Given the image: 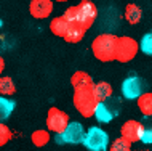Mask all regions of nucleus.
Segmentation results:
<instances>
[{
  "label": "nucleus",
  "instance_id": "bb28decb",
  "mask_svg": "<svg viewBox=\"0 0 152 151\" xmlns=\"http://www.w3.org/2000/svg\"><path fill=\"white\" fill-rule=\"evenodd\" d=\"M55 2H58V3H66V2H69V0H55Z\"/></svg>",
  "mask_w": 152,
  "mask_h": 151
},
{
  "label": "nucleus",
  "instance_id": "f257e3e1",
  "mask_svg": "<svg viewBox=\"0 0 152 151\" xmlns=\"http://www.w3.org/2000/svg\"><path fill=\"white\" fill-rule=\"evenodd\" d=\"M117 42H118V37L115 34H110V32H104V34L96 35V37L93 39V42H91L93 56L98 61H102V63L115 61Z\"/></svg>",
  "mask_w": 152,
  "mask_h": 151
},
{
  "label": "nucleus",
  "instance_id": "4be33fe9",
  "mask_svg": "<svg viewBox=\"0 0 152 151\" xmlns=\"http://www.w3.org/2000/svg\"><path fill=\"white\" fill-rule=\"evenodd\" d=\"M139 48H141V52L144 55L152 56V31L142 35L141 42H139Z\"/></svg>",
  "mask_w": 152,
  "mask_h": 151
},
{
  "label": "nucleus",
  "instance_id": "a211bd4d",
  "mask_svg": "<svg viewBox=\"0 0 152 151\" xmlns=\"http://www.w3.org/2000/svg\"><path fill=\"white\" fill-rule=\"evenodd\" d=\"M139 111L144 114L146 117L152 116V92H144L141 96L136 100Z\"/></svg>",
  "mask_w": 152,
  "mask_h": 151
},
{
  "label": "nucleus",
  "instance_id": "aec40b11",
  "mask_svg": "<svg viewBox=\"0 0 152 151\" xmlns=\"http://www.w3.org/2000/svg\"><path fill=\"white\" fill-rule=\"evenodd\" d=\"M16 93V85L10 76H0V95L11 96Z\"/></svg>",
  "mask_w": 152,
  "mask_h": 151
},
{
  "label": "nucleus",
  "instance_id": "6ab92c4d",
  "mask_svg": "<svg viewBox=\"0 0 152 151\" xmlns=\"http://www.w3.org/2000/svg\"><path fill=\"white\" fill-rule=\"evenodd\" d=\"M13 111H15V101L10 100L8 96L0 95V122L7 121Z\"/></svg>",
  "mask_w": 152,
  "mask_h": 151
},
{
  "label": "nucleus",
  "instance_id": "b1692460",
  "mask_svg": "<svg viewBox=\"0 0 152 151\" xmlns=\"http://www.w3.org/2000/svg\"><path fill=\"white\" fill-rule=\"evenodd\" d=\"M64 18L67 19L69 23H74V21H79V8H77V5L74 7H67L64 11Z\"/></svg>",
  "mask_w": 152,
  "mask_h": 151
},
{
  "label": "nucleus",
  "instance_id": "0eeeda50",
  "mask_svg": "<svg viewBox=\"0 0 152 151\" xmlns=\"http://www.w3.org/2000/svg\"><path fill=\"white\" fill-rule=\"evenodd\" d=\"M77 8H79V23L83 24L87 31L91 29V26L98 18V7L91 0H82Z\"/></svg>",
  "mask_w": 152,
  "mask_h": 151
},
{
  "label": "nucleus",
  "instance_id": "a878e982",
  "mask_svg": "<svg viewBox=\"0 0 152 151\" xmlns=\"http://www.w3.org/2000/svg\"><path fill=\"white\" fill-rule=\"evenodd\" d=\"M3 69H5V60H3L2 56H0V76H2Z\"/></svg>",
  "mask_w": 152,
  "mask_h": 151
},
{
  "label": "nucleus",
  "instance_id": "1a4fd4ad",
  "mask_svg": "<svg viewBox=\"0 0 152 151\" xmlns=\"http://www.w3.org/2000/svg\"><path fill=\"white\" fill-rule=\"evenodd\" d=\"M144 129L146 127L139 121L130 119V121L123 122V125L120 127V137L126 138L128 141H131V143H136V141H141Z\"/></svg>",
  "mask_w": 152,
  "mask_h": 151
},
{
  "label": "nucleus",
  "instance_id": "7ed1b4c3",
  "mask_svg": "<svg viewBox=\"0 0 152 151\" xmlns=\"http://www.w3.org/2000/svg\"><path fill=\"white\" fill-rule=\"evenodd\" d=\"M139 50H141V48H139V43L133 37H130V35H122V37H118V42H117L115 61L123 63V64L130 63V61L134 60V56L138 55Z\"/></svg>",
  "mask_w": 152,
  "mask_h": 151
},
{
  "label": "nucleus",
  "instance_id": "393cba45",
  "mask_svg": "<svg viewBox=\"0 0 152 151\" xmlns=\"http://www.w3.org/2000/svg\"><path fill=\"white\" fill-rule=\"evenodd\" d=\"M141 141L146 145H152V127H146L144 132H142Z\"/></svg>",
  "mask_w": 152,
  "mask_h": 151
},
{
  "label": "nucleus",
  "instance_id": "412c9836",
  "mask_svg": "<svg viewBox=\"0 0 152 151\" xmlns=\"http://www.w3.org/2000/svg\"><path fill=\"white\" fill-rule=\"evenodd\" d=\"M131 141H128L126 138L123 137H118L115 140L112 141V145H110L109 151H131Z\"/></svg>",
  "mask_w": 152,
  "mask_h": 151
},
{
  "label": "nucleus",
  "instance_id": "5701e85b",
  "mask_svg": "<svg viewBox=\"0 0 152 151\" xmlns=\"http://www.w3.org/2000/svg\"><path fill=\"white\" fill-rule=\"evenodd\" d=\"M11 138H13L11 129L8 127V125H5L3 122H0V148L5 146L8 141H11Z\"/></svg>",
  "mask_w": 152,
  "mask_h": 151
},
{
  "label": "nucleus",
  "instance_id": "f03ea898",
  "mask_svg": "<svg viewBox=\"0 0 152 151\" xmlns=\"http://www.w3.org/2000/svg\"><path fill=\"white\" fill-rule=\"evenodd\" d=\"M74 108L79 111L80 116L83 117H94V111L99 101L96 100L93 88H77L74 90Z\"/></svg>",
  "mask_w": 152,
  "mask_h": 151
},
{
  "label": "nucleus",
  "instance_id": "9d476101",
  "mask_svg": "<svg viewBox=\"0 0 152 151\" xmlns=\"http://www.w3.org/2000/svg\"><path fill=\"white\" fill-rule=\"evenodd\" d=\"M142 93V82L138 76H130L122 82V95L126 100H138Z\"/></svg>",
  "mask_w": 152,
  "mask_h": 151
},
{
  "label": "nucleus",
  "instance_id": "20e7f679",
  "mask_svg": "<svg viewBox=\"0 0 152 151\" xmlns=\"http://www.w3.org/2000/svg\"><path fill=\"white\" fill-rule=\"evenodd\" d=\"M85 148L90 151H106L109 148V135L99 127H90L83 140Z\"/></svg>",
  "mask_w": 152,
  "mask_h": 151
},
{
  "label": "nucleus",
  "instance_id": "9b49d317",
  "mask_svg": "<svg viewBox=\"0 0 152 151\" xmlns=\"http://www.w3.org/2000/svg\"><path fill=\"white\" fill-rule=\"evenodd\" d=\"M85 135H87V132H85L83 125H82L80 122H77V121L69 122L67 129H66V130H64V133H63L64 141H66V143H69V145H79V143H83Z\"/></svg>",
  "mask_w": 152,
  "mask_h": 151
},
{
  "label": "nucleus",
  "instance_id": "f8f14e48",
  "mask_svg": "<svg viewBox=\"0 0 152 151\" xmlns=\"http://www.w3.org/2000/svg\"><path fill=\"white\" fill-rule=\"evenodd\" d=\"M85 34H87V29H85L83 24H80L79 21H74V23H69V27H67V32L64 35V40L67 43H79L83 40Z\"/></svg>",
  "mask_w": 152,
  "mask_h": 151
},
{
  "label": "nucleus",
  "instance_id": "cd10ccee",
  "mask_svg": "<svg viewBox=\"0 0 152 151\" xmlns=\"http://www.w3.org/2000/svg\"><path fill=\"white\" fill-rule=\"evenodd\" d=\"M0 27H2V21H0Z\"/></svg>",
  "mask_w": 152,
  "mask_h": 151
},
{
  "label": "nucleus",
  "instance_id": "39448f33",
  "mask_svg": "<svg viewBox=\"0 0 152 151\" xmlns=\"http://www.w3.org/2000/svg\"><path fill=\"white\" fill-rule=\"evenodd\" d=\"M69 114L63 109L51 106L47 113V129L53 133H64L69 125Z\"/></svg>",
  "mask_w": 152,
  "mask_h": 151
},
{
  "label": "nucleus",
  "instance_id": "2eb2a0df",
  "mask_svg": "<svg viewBox=\"0 0 152 151\" xmlns=\"http://www.w3.org/2000/svg\"><path fill=\"white\" fill-rule=\"evenodd\" d=\"M123 18H125L126 23L133 24V26L138 23H141V19H142L141 7L136 5V3H128V5L125 7V11H123Z\"/></svg>",
  "mask_w": 152,
  "mask_h": 151
},
{
  "label": "nucleus",
  "instance_id": "6e6552de",
  "mask_svg": "<svg viewBox=\"0 0 152 151\" xmlns=\"http://www.w3.org/2000/svg\"><path fill=\"white\" fill-rule=\"evenodd\" d=\"M53 8H55V0H31L29 15L34 19H47L51 16Z\"/></svg>",
  "mask_w": 152,
  "mask_h": 151
},
{
  "label": "nucleus",
  "instance_id": "4468645a",
  "mask_svg": "<svg viewBox=\"0 0 152 151\" xmlns=\"http://www.w3.org/2000/svg\"><path fill=\"white\" fill-rule=\"evenodd\" d=\"M67 27H69V21L64 18V16H55V18L50 21V31L53 35L59 39H64L66 32H67Z\"/></svg>",
  "mask_w": 152,
  "mask_h": 151
},
{
  "label": "nucleus",
  "instance_id": "f3484780",
  "mask_svg": "<svg viewBox=\"0 0 152 151\" xmlns=\"http://www.w3.org/2000/svg\"><path fill=\"white\" fill-rule=\"evenodd\" d=\"M50 130L48 129H37L32 132L31 135V141L32 145L37 146V148H42V146L48 145V141H50Z\"/></svg>",
  "mask_w": 152,
  "mask_h": 151
},
{
  "label": "nucleus",
  "instance_id": "423d86ee",
  "mask_svg": "<svg viewBox=\"0 0 152 151\" xmlns=\"http://www.w3.org/2000/svg\"><path fill=\"white\" fill-rule=\"evenodd\" d=\"M118 109H120V100L110 96V98L98 103L96 111H94V117L98 119V122L106 124V122H110L114 117L117 116Z\"/></svg>",
  "mask_w": 152,
  "mask_h": 151
},
{
  "label": "nucleus",
  "instance_id": "dca6fc26",
  "mask_svg": "<svg viewBox=\"0 0 152 151\" xmlns=\"http://www.w3.org/2000/svg\"><path fill=\"white\" fill-rule=\"evenodd\" d=\"M93 92H94V95H96L98 101H104V100H107V98H110V96L114 95L112 85H110L109 82H104V80L94 84L93 85Z\"/></svg>",
  "mask_w": 152,
  "mask_h": 151
},
{
  "label": "nucleus",
  "instance_id": "ddd939ff",
  "mask_svg": "<svg viewBox=\"0 0 152 151\" xmlns=\"http://www.w3.org/2000/svg\"><path fill=\"white\" fill-rule=\"evenodd\" d=\"M71 85L74 87V90L77 88H93V77L85 71H75L71 77Z\"/></svg>",
  "mask_w": 152,
  "mask_h": 151
}]
</instances>
